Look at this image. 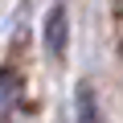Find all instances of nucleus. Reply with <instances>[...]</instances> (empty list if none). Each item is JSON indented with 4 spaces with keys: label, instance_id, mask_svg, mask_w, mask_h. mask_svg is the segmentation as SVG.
Wrapping results in <instances>:
<instances>
[{
    "label": "nucleus",
    "instance_id": "nucleus-3",
    "mask_svg": "<svg viewBox=\"0 0 123 123\" xmlns=\"http://www.w3.org/2000/svg\"><path fill=\"white\" fill-rule=\"evenodd\" d=\"M17 107H21V78L12 70H4L0 74V123H8Z\"/></svg>",
    "mask_w": 123,
    "mask_h": 123
},
{
    "label": "nucleus",
    "instance_id": "nucleus-2",
    "mask_svg": "<svg viewBox=\"0 0 123 123\" xmlns=\"http://www.w3.org/2000/svg\"><path fill=\"white\" fill-rule=\"evenodd\" d=\"M74 115H78V123H103V115H98V94H94L90 82H78V90H74Z\"/></svg>",
    "mask_w": 123,
    "mask_h": 123
},
{
    "label": "nucleus",
    "instance_id": "nucleus-1",
    "mask_svg": "<svg viewBox=\"0 0 123 123\" xmlns=\"http://www.w3.org/2000/svg\"><path fill=\"white\" fill-rule=\"evenodd\" d=\"M66 41H70V17H66V4H53L49 17H45V53H49V57H62V53H66Z\"/></svg>",
    "mask_w": 123,
    "mask_h": 123
}]
</instances>
